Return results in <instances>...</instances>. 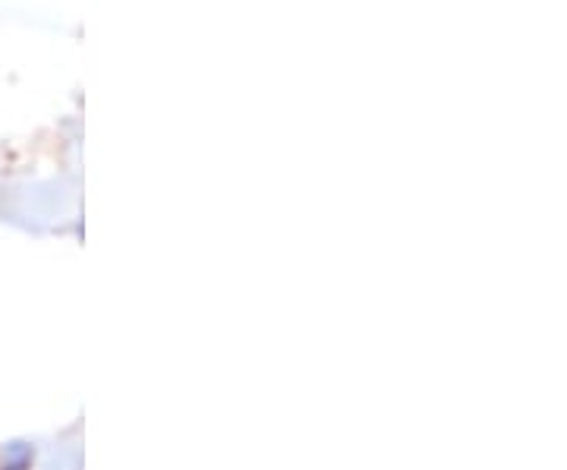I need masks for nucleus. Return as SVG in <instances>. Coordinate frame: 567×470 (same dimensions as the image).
<instances>
[]
</instances>
